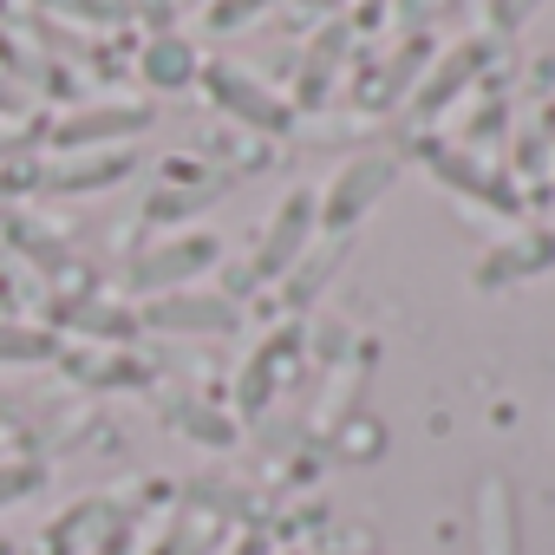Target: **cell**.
Wrapping results in <instances>:
<instances>
[{
	"label": "cell",
	"mask_w": 555,
	"mask_h": 555,
	"mask_svg": "<svg viewBox=\"0 0 555 555\" xmlns=\"http://www.w3.org/2000/svg\"><path fill=\"white\" fill-rule=\"evenodd\" d=\"M392 170H399V164H392L386 151L347 157V164H340V177H334V183H327V196H321V222H327V229H347L360 209H373V196L392 183Z\"/></svg>",
	"instance_id": "cell-1"
},
{
	"label": "cell",
	"mask_w": 555,
	"mask_h": 555,
	"mask_svg": "<svg viewBox=\"0 0 555 555\" xmlns=\"http://www.w3.org/2000/svg\"><path fill=\"white\" fill-rule=\"evenodd\" d=\"M209 255H216V248H209L203 235H196V242H170V248H151V255H144V261L131 268V282H144V288L170 282V288H177V282H190V274H196V268H203Z\"/></svg>",
	"instance_id": "cell-2"
},
{
	"label": "cell",
	"mask_w": 555,
	"mask_h": 555,
	"mask_svg": "<svg viewBox=\"0 0 555 555\" xmlns=\"http://www.w3.org/2000/svg\"><path fill=\"white\" fill-rule=\"evenodd\" d=\"M308 229H314V203H308V196H288L282 222L261 235V274H282V268L295 261V248L308 242Z\"/></svg>",
	"instance_id": "cell-3"
},
{
	"label": "cell",
	"mask_w": 555,
	"mask_h": 555,
	"mask_svg": "<svg viewBox=\"0 0 555 555\" xmlns=\"http://www.w3.org/2000/svg\"><path fill=\"white\" fill-rule=\"evenodd\" d=\"M151 321H157V327H170V334H229V327H235L229 301H190V295L157 301V308H151Z\"/></svg>",
	"instance_id": "cell-4"
},
{
	"label": "cell",
	"mask_w": 555,
	"mask_h": 555,
	"mask_svg": "<svg viewBox=\"0 0 555 555\" xmlns=\"http://www.w3.org/2000/svg\"><path fill=\"white\" fill-rule=\"evenodd\" d=\"M477 535H483V555H516V496L496 477L477 496Z\"/></svg>",
	"instance_id": "cell-5"
},
{
	"label": "cell",
	"mask_w": 555,
	"mask_h": 555,
	"mask_svg": "<svg viewBox=\"0 0 555 555\" xmlns=\"http://www.w3.org/2000/svg\"><path fill=\"white\" fill-rule=\"evenodd\" d=\"M209 92H216V99H229V112H235V118H248V125H288V112L274 105L248 73H229V66H222V73H209Z\"/></svg>",
	"instance_id": "cell-6"
},
{
	"label": "cell",
	"mask_w": 555,
	"mask_h": 555,
	"mask_svg": "<svg viewBox=\"0 0 555 555\" xmlns=\"http://www.w3.org/2000/svg\"><path fill=\"white\" fill-rule=\"evenodd\" d=\"M542 255H548V235L496 248V255H490V268H477V288H496V282H516V274H535V268H542Z\"/></svg>",
	"instance_id": "cell-7"
},
{
	"label": "cell",
	"mask_w": 555,
	"mask_h": 555,
	"mask_svg": "<svg viewBox=\"0 0 555 555\" xmlns=\"http://www.w3.org/2000/svg\"><path fill=\"white\" fill-rule=\"evenodd\" d=\"M144 79L177 92V86H190V79H196V53H190L183 40H151V47H144Z\"/></svg>",
	"instance_id": "cell-8"
},
{
	"label": "cell",
	"mask_w": 555,
	"mask_h": 555,
	"mask_svg": "<svg viewBox=\"0 0 555 555\" xmlns=\"http://www.w3.org/2000/svg\"><path fill=\"white\" fill-rule=\"evenodd\" d=\"M451 53H457V60H444V66L431 73V86H418V105H425V112H438V99L457 92V86L483 66V47H477V40H464V47H451Z\"/></svg>",
	"instance_id": "cell-9"
},
{
	"label": "cell",
	"mask_w": 555,
	"mask_h": 555,
	"mask_svg": "<svg viewBox=\"0 0 555 555\" xmlns=\"http://www.w3.org/2000/svg\"><path fill=\"white\" fill-rule=\"evenodd\" d=\"M125 170H131L125 151H92V164H79V170H53V183H60V190H86V183H118Z\"/></svg>",
	"instance_id": "cell-10"
},
{
	"label": "cell",
	"mask_w": 555,
	"mask_h": 555,
	"mask_svg": "<svg viewBox=\"0 0 555 555\" xmlns=\"http://www.w3.org/2000/svg\"><path fill=\"white\" fill-rule=\"evenodd\" d=\"M99 131H144V112H138V105H118L112 118H105V112H92V118H73L60 138H66V144H86V138H99Z\"/></svg>",
	"instance_id": "cell-11"
},
{
	"label": "cell",
	"mask_w": 555,
	"mask_h": 555,
	"mask_svg": "<svg viewBox=\"0 0 555 555\" xmlns=\"http://www.w3.org/2000/svg\"><path fill=\"white\" fill-rule=\"evenodd\" d=\"M274 360H282V347H261V353L248 360V373H242V412H261V399H268V386H274Z\"/></svg>",
	"instance_id": "cell-12"
},
{
	"label": "cell",
	"mask_w": 555,
	"mask_h": 555,
	"mask_svg": "<svg viewBox=\"0 0 555 555\" xmlns=\"http://www.w3.org/2000/svg\"><path fill=\"white\" fill-rule=\"evenodd\" d=\"M53 340L34 334V327H0V360H47Z\"/></svg>",
	"instance_id": "cell-13"
},
{
	"label": "cell",
	"mask_w": 555,
	"mask_h": 555,
	"mask_svg": "<svg viewBox=\"0 0 555 555\" xmlns=\"http://www.w3.org/2000/svg\"><path fill=\"white\" fill-rule=\"evenodd\" d=\"M40 483V464H0V503H14Z\"/></svg>",
	"instance_id": "cell-14"
},
{
	"label": "cell",
	"mask_w": 555,
	"mask_h": 555,
	"mask_svg": "<svg viewBox=\"0 0 555 555\" xmlns=\"http://www.w3.org/2000/svg\"><path fill=\"white\" fill-rule=\"evenodd\" d=\"M535 8H542V0H490V27H503V34H509V27H522Z\"/></svg>",
	"instance_id": "cell-15"
},
{
	"label": "cell",
	"mask_w": 555,
	"mask_h": 555,
	"mask_svg": "<svg viewBox=\"0 0 555 555\" xmlns=\"http://www.w3.org/2000/svg\"><path fill=\"white\" fill-rule=\"evenodd\" d=\"M418 8H425V0H405V14H418Z\"/></svg>",
	"instance_id": "cell-16"
},
{
	"label": "cell",
	"mask_w": 555,
	"mask_h": 555,
	"mask_svg": "<svg viewBox=\"0 0 555 555\" xmlns=\"http://www.w3.org/2000/svg\"><path fill=\"white\" fill-rule=\"evenodd\" d=\"M242 555H261V548H242Z\"/></svg>",
	"instance_id": "cell-17"
}]
</instances>
